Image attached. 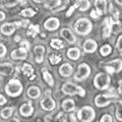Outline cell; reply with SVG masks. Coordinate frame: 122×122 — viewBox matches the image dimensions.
<instances>
[{
  "mask_svg": "<svg viewBox=\"0 0 122 122\" xmlns=\"http://www.w3.org/2000/svg\"><path fill=\"white\" fill-rule=\"evenodd\" d=\"M100 16H101V15L97 12V10H92V12H91V17H93L94 20H98V18L100 17Z\"/></svg>",
  "mask_w": 122,
  "mask_h": 122,
  "instance_id": "obj_42",
  "label": "cell"
},
{
  "mask_svg": "<svg viewBox=\"0 0 122 122\" xmlns=\"http://www.w3.org/2000/svg\"><path fill=\"white\" fill-rule=\"evenodd\" d=\"M9 122H20V120H18L17 118H12V119H11Z\"/></svg>",
  "mask_w": 122,
  "mask_h": 122,
  "instance_id": "obj_49",
  "label": "cell"
},
{
  "mask_svg": "<svg viewBox=\"0 0 122 122\" xmlns=\"http://www.w3.org/2000/svg\"><path fill=\"white\" fill-rule=\"evenodd\" d=\"M100 122H112V117L109 114H105V115L102 116Z\"/></svg>",
  "mask_w": 122,
  "mask_h": 122,
  "instance_id": "obj_39",
  "label": "cell"
},
{
  "mask_svg": "<svg viewBox=\"0 0 122 122\" xmlns=\"http://www.w3.org/2000/svg\"><path fill=\"white\" fill-rule=\"evenodd\" d=\"M20 115L24 117L32 116L34 113V107L32 106V103L29 102V103H25V104L21 105L20 108Z\"/></svg>",
  "mask_w": 122,
  "mask_h": 122,
  "instance_id": "obj_12",
  "label": "cell"
},
{
  "mask_svg": "<svg viewBox=\"0 0 122 122\" xmlns=\"http://www.w3.org/2000/svg\"><path fill=\"white\" fill-rule=\"evenodd\" d=\"M42 73H43V78H44L45 82L47 83L48 86H54V79H53V76L51 75L50 72H49L48 70H46L45 68H43V70H42Z\"/></svg>",
  "mask_w": 122,
  "mask_h": 122,
  "instance_id": "obj_25",
  "label": "cell"
},
{
  "mask_svg": "<svg viewBox=\"0 0 122 122\" xmlns=\"http://www.w3.org/2000/svg\"><path fill=\"white\" fill-rule=\"evenodd\" d=\"M116 94H105V95H98L95 98V104L98 107H105L110 104L112 98H116Z\"/></svg>",
  "mask_w": 122,
  "mask_h": 122,
  "instance_id": "obj_7",
  "label": "cell"
},
{
  "mask_svg": "<svg viewBox=\"0 0 122 122\" xmlns=\"http://www.w3.org/2000/svg\"><path fill=\"white\" fill-rule=\"evenodd\" d=\"M59 25H60V21H59L58 18H56V17L48 18L44 24L45 29L47 30H55L59 28Z\"/></svg>",
  "mask_w": 122,
  "mask_h": 122,
  "instance_id": "obj_11",
  "label": "cell"
},
{
  "mask_svg": "<svg viewBox=\"0 0 122 122\" xmlns=\"http://www.w3.org/2000/svg\"><path fill=\"white\" fill-rule=\"evenodd\" d=\"M61 60H62V57H61V55L58 54V53H52V54L49 56V61H50V63L53 64V65L59 63Z\"/></svg>",
  "mask_w": 122,
  "mask_h": 122,
  "instance_id": "obj_29",
  "label": "cell"
},
{
  "mask_svg": "<svg viewBox=\"0 0 122 122\" xmlns=\"http://www.w3.org/2000/svg\"><path fill=\"white\" fill-rule=\"evenodd\" d=\"M24 86L21 82L16 78L10 79L5 86V93L10 97H17L22 93Z\"/></svg>",
  "mask_w": 122,
  "mask_h": 122,
  "instance_id": "obj_1",
  "label": "cell"
},
{
  "mask_svg": "<svg viewBox=\"0 0 122 122\" xmlns=\"http://www.w3.org/2000/svg\"><path fill=\"white\" fill-rule=\"evenodd\" d=\"M46 93H47V97H45L41 101V107H42V109L46 110V111H52L56 107L55 101L50 97V91H47Z\"/></svg>",
  "mask_w": 122,
  "mask_h": 122,
  "instance_id": "obj_9",
  "label": "cell"
},
{
  "mask_svg": "<svg viewBox=\"0 0 122 122\" xmlns=\"http://www.w3.org/2000/svg\"><path fill=\"white\" fill-rule=\"evenodd\" d=\"M60 35L62 36L64 39H65L68 42V43H70V44H74L75 42H76V38L74 37V35L72 34L71 30L69 29H67V28H64V29L61 30Z\"/></svg>",
  "mask_w": 122,
  "mask_h": 122,
  "instance_id": "obj_14",
  "label": "cell"
},
{
  "mask_svg": "<svg viewBox=\"0 0 122 122\" xmlns=\"http://www.w3.org/2000/svg\"><path fill=\"white\" fill-rule=\"evenodd\" d=\"M6 54V47L0 43V57H4Z\"/></svg>",
  "mask_w": 122,
  "mask_h": 122,
  "instance_id": "obj_41",
  "label": "cell"
},
{
  "mask_svg": "<svg viewBox=\"0 0 122 122\" xmlns=\"http://www.w3.org/2000/svg\"><path fill=\"white\" fill-rule=\"evenodd\" d=\"M26 95H28V97L32 98V99H38L40 96H41V91L38 86H30L28 89V91H26Z\"/></svg>",
  "mask_w": 122,
  "mask_h": 122,
  "instance_id": "obj_23",
  "label": "cell"
},
{
  "mask_svg": "<svg viewBox=\"0 0 122 122\" xmlns=\"http://www.w3.org/2000/svg\"><path fill=\"white\" fill-rule=\"evenodd\" d=\"M67 57L71 60H77L79 57H81V51H79L78 48H70L67 50V53H66Z\"/></svg>",
  "mask_w": 122,
  "mask_h": 122,
  "instance_id": "obj_24",
  "label": "cell"
},
{
  "mask_svg": "<svg viewBox=\"0 0 122 122\" xmlns=\"http://www.w3.org/2000/svg\"><path fill=\"white\" fill-rule=\"evenodd\" d=\"M13 113V108L12 107H6V108L2 109L0 114H1V117L3 119H7V118H9L11 115H12Z\"/></svg>",
  "mask_w": 122,
  "mask_h": 122,
  "instance_id": "obj_28",
  "label": "cell"
},
{
  "mask_svg": "<svg viewBox=\"0 0 122 122\" xmlns=\"http://www.w3.org/2000/svg\"><path fill=\"white\" fill-rule=\"evenodd\" d=\"M4 20H5V14H4V12L0 11V21Z\"/></svg>",
  "mask_w": 122,
  "mask_h": 122,
  "instance_id": "obj_46",
  "label": "cell"
},
{
  "mask_svg": "<svg viewBox=\"0 0 122 122\" xmlns=\"http://www.w3.org/2000/svg\"><path fill=\"white\" fill-rule=\"evenodd\" d=\"M105 69H106V71L108 72V73H110V74H112V73H114V71H113V69L111 67H109V66H107V65H105Z\"/></svg>",
  "mask_w": 122,
  "mask_h": 122,
  "instance_id": "obj_45",
  "label": "cell"
},
{
  "mask_svg": "<svg viewBox=\"0 0 122 122\" xmlns=\"http://www.w3.org/2000/svg\"><path fill=\"white\" fill-rule=\"evenodd\" d=\"M50 45H51V47H52V48L57 49V50H59V49L64 48V44H63V42L61 41V40H59V39H53V40H51Z\"/></svg>",
  "mask_w": 122,
  "mask_h": 122,
  "instance_id": "obj_30",
  "label": "cell"
},
{
  "mask_svg": "<svg viewBox=\"0 0 122 122\" xmlns=\"http://www.w3.org/2000/svg\"><path fill=\"white\" fill-rule=\"evenodd\" d=\"M14 71V67L10 63H2L0 64V74L2 75H11Z\"/></svg>",
  "mask_w": 122,
  "mask_h": 122,
  "instance_id": "obj_18",
  "label": "cell"
},
{
  "mask_svg": "<svg viewBox=\"0 0 122 122\" xmlns=\"http://www.w3.org/2000/svg\"><path fill=\"white\" fill-rule=\"evenodd\" d=\"M90 74H91V67L86 63H81L79 64L77 72L74 75V79L77 81H81L83 79H86Z\"/></svg>",
  "mask_w": 122,
  "mask_h": 122,
  "instance_id": "obj_6",
  "label": "cell"
},
{
  "mask_svg": "<svg viewBox=\"0 0 122 122\" xmlns=\"http://www.w3.org/2000/svg\"><path fill=\"white\" fill-rule=\"evenodd\" d=\"M82 48H83V51H85L86 53H93V52H95L97 50L98 45L96 43V41L89 39V40H86V42H83Z\"/></svg>",
  "mask_w": 122,
  "mask_h": 122,
  "instance_id": "obj_13",
  "label": "cell"
},
{
  "mask_svg": "<svg viewBox=\"0 0 122 122\" xmlns=\"http://www.w3.org/2000/svg\"><path fill=\"white\" fill-rule=\"evenodd\" d=\"M117 4H119V5H122V0H115Z\"/></svg>",
  "mask_w": 122,
  "mask_h": 122,
  "instance_id": "obj_52",
  "label": "cell"
},
{
  "mask_svg": "<svg viewBox=\"0 0 122 122\" xmlns=\"http://www.w3.org/2000/svg\"><path fill=\"white\" fill-rule=\"evenodd\" d=\"M92 29H93V25L86 18H79L74 24V30L78 35H89L92 32Z\"/></svg>",
  "mask_w": 122,
  "mask_h": 122,
  "instance_id": "obj_2",
  "label": "cell"
},
{
  "mask_svg": "<svg viewBox=\"0 0 122 122\" xmlns=\"http://www.w3.org/2000/svg\"><path fill=\"white\" fill-rule=\"evenodd\" d=\"M55 122H67V117L64 113L60 112L58 113V115L55 118Z\"/></svg>",
  "mask_w": 122,
  "mask_h": 122,
  "instance_id": "obj_37",
  "label": "cell"
},
{
  "mask_svg": "<svg viewBox=\"0 0 122 122\" xmlns=\"http://www.w3.org/2000/svg\"><path fill=\"white\" fill-rule=\"evenodd\" d=\"M62 93L64 95H69V96H73V95H79L81 97L86 96V91L81 86H75L72 82H65L62 86Z\"/></svg>",
  "mask_w": 122,
  "mask_h": 122,
  "instance_id": "obj_3",
  "label": "cell"
},
{
  "mask_svg": "<svg viewBox=\"0 0 122 122\" xmlns=\"http://www.w3.org/2000/svg\"><path fill=\"white\" fill-rule=\"evenodd\" d=\"M116 48H117L119 51L122 52V35H121L119 38H118V40H117V42H116Z\"/></svg>",
  "mask_w": 122,
  "mask_h": 122,
  "instance_id": "obj_40",
  "label": "cell"
},
{
  "mask_svg": "<svg viewBox=\"0 0 122 122\" xmlns=\"http://www.w3.org/2000/svg\"><path fill=\"white\" fill-rule=\"evenodd\" d=\"M20 5H25L26 4V0H20Z\"/></svg>",
  "mask_w": 122,
  "mask_h": 122,
  "instance_id": "obj_50",
  "label": "cell"
},
{
  "mask_svg": "<svg viewBox=\"0 0 122 122\" xmlns=\"http://www.w3.org/2000/svg\"><path fill=\"white\" fill-rule=\"evenodd\" d=\"M20 36H16V37H15V41H16V42H18V41H20Z\"/></svg>",
  "mask_w": 122,
  "mask_h": 122,
  "instance_id": "obj_53",
  "label": "cell"
},
{
  "mask_svg": "<svg viewBox=\"0 0 122 122\" xmlns=\"http://www.w3.org/2000/svg\"><path fill=\"white\" fill-rule=\"evenodd\" d=\"M95 6H96L97 12L100 15L106 13V10H107V1L106 0H96V1H95Z\"/></svg>",
  "mask_w": 122,
  "mask_h": 122,
  "instance_id": "obj_20",
  "label": "cell"
},
{
  "mask_svg": "<svg viewBox=\"0 0 122 122\" xmlns=\"http://www.w3.org/2000/svg\"><path fill=\"white\" fill-rule=\"evenodd\" d=\"M107 66L111 67L114 72H120L122 70V60L121 59H115L111 62L107 63Z\"/></svg>",
  "mask_w": 122,
  "mask_h": 122,
  "instance_id": "obj_21",
  "label": "cell"
},
{
  "mask_svg": "<svg viewBox=\"0 0 122 122\" xmlns=\"http://www.w3.org/2000/svg\"><path fill=\"white\" fill-rule=\"evenodd\" d=\"M110 81H111V79H110V76L108 74L104 73V72H100L95 76L94 86L98 90H107L109 87Z\"/></svg>",
  "mask_w": 122,
  "mask_h": 122,
  "instance_id": "obj_4",
  "label": "cell"
},
{
  "mask_svg": "<svg viewBox=\"0 0 122 122\" xmlns=\"http://www.w3.org/2000/svg\"><path fill=\"white\" fill-rule=\"evenodd\" d=\"M5 103H6V99L4 98V96H3V95H0V106L4 105Z\"/></svg>",
  "mask_w": 122,
  "mask_h": 122,
  "instance_id": "obj_44",
  "label": "cell"
},
{
  "mask_svg": "<svg viewBox=\"0 0 122 122\" xmlns=\"http://www.w3.org/2000/svg\"><path fill=\"white\" fill-rule=\"evenodd\" d=\"M21 70H22V72H24V74L30 78V81H34V79H35L36 75L34 74V68L30 64L25 63L24 65H22Z\"/></svg>",
  "mask_w": 122,
  "mask_h": 122,
  "instance_id": "obj_19",
  "label": "cell"
},
{
  "mask_svg": "<svg viewBox=\"0 0 122 122\" xmlns=\"http://www.w3.org/2000/svg\"><path fill=\"white\" fill-rule=\"evenodd\" d=\"M20 47L21 48H24L25 50H26V51H29L30 50V43L26 40H24V41H21L20 43Z\"/></svg>",
  "mask_w": 122,
  "mask_h": 122,
  "instance_id": "obj_38",
  "label": "cell"
},
{
  "mask_svg": "<svg viewBox=\"0 0 122 122\" xmlns=\"http://www.w3.org/2000/svg\"><path fill=\"white\" fill-rule=\"evenodd\" d=\"M70 118H71V121H72V122H75V121H76V119H75V115H74V114H72V115L70 116Z\"/></svg>",
  "mask_w": 122,
  "mask_h": 122,
  "instance_id": "obj_48",
  "label": "cell"
},
{
  "mask_svg": "<svg viewBox=\"0 0 122 122\" xmlns=\"http://www.w3.org/2000/svg\"><path fill=\"white\" fill-rule=\"evenodd\" d=\"M116 118L122 121V101H116Z\"/></svg>",
  "mask_w": 122,
  "mask_h": 122,
  "instance_id": "obj_31",
  "label": "cell"
},
{
  "mask_svg": "<svg viewBox=\"0 0 122 122\" xmlns=\"http://www.w3.org/2000/svg\"><path fill=\"white\" fill-rule=\"evenodd\" d=\"M35 14H36V11L32 8H25L20 11V15H22V16H25V17H32Z\"/></svg>",
  "mask_w": 122,
  "mask_h": 122,
  "instance_id": "obj_33",
  "label": "cell"
},
{
  "mask_svg": "<svg viewBox=\"0 0 122 122\" xmlns=\"http://www.w3.org/2000/svg\"><path fill=\"white\" fill-rule=\"evenodd\" d=\"M76 8H77V6H76V4L70 6V8H69V10H68V12L66 13V16H70V15L72 14V12L74 11V9H76Z\"/></svg>",
  "mask_w": 122,
  "mask_h": 122,
  "instance_id": "obj_43",
  "label": "cell"
},
{
  "mask_svg": "<svg viewBox=\"0 0 122 122\" xmlns=\"http://www.w3.org/2000/svg\"><path fill=\"white\" fill-rule=\"evenodd\" d=\"M61 3V0H50L49 2H47L45 5L46 8H49V9H54L56 7H58Z\"/></svg>",
  "mask_w": 122,
  "mask_h": 122,
  "instance_id": "obj_32",
  "label": "cell"
},
{
  "mask_svg": "<svg viewBox=\"0 0 122 122\" xmlns=\"http://www.w3.org/2000/svg\"><path fill=\"white\" fill-rule=\"evenodd\" d=\"M68 3H69V0H61V4H62V5H59L58 7L52 9V11H53V12H59L60 10H63L64 8H65Z\"/></svg>",
  "mask_w": 122,
  "mask_h": 122,
  "instance_id": "obj_36",
  "label": "cell"
},
{
  "mask_svg": "<svg viewBox=\"0 0 122 122\" xmlns=\"http://www.w3.org/2000/svg\"><path fill=\"white\" fill-rule=\"evenodd\" d=\"M39 25H30L29 26V30L26 32V35L32 37V38H35L37 36V34L39 33Z\"/></svg>",
  "mask_w": 122,
  "mask_h": 122,
  "instance_id": "obj_27",
  "label": "cell"
},
{
  "mask_svg": "<svg viewBox=\"0 0 122 122\" xmlns=\"http://www.w3.org/2000/svg\"><path fill=\"white\" fill-rule=\"evenodd\" d=\"M41 37H42V38H45L46 35H45V34H41Z\"/></svg>",
  "mask_w": 122,
  "mask_h": 122,
  "instance_id": "obj_54",
  "label": "cell"
},
{
  "mask_svg": "<svg viewBox=\"0 0 122 122\" xmlns=\"http://www.w3.org/2000/svg\"><path fill=\"white\" fill-rule=\"evenodd\" d=\"M75 4L81 11H86L91 6L89 0H75Z\"/></svg>",
  "mask_w": 122,
  "mask_h": 122,
  "instance_id": "obj_26",
  "label": "cell"
},
{
  "mask_svg": "<svg viewBox=\"0 0 122 122\" xmlns=\"http://www.w3.org/2000/svg\"><path fill=\"white\" fill-rule=\"evenodd\" d=\"M111 51H112V48H111V46H110L109 44L104 45V46H103V47L100 49V53H101L102 56H107V55H109L110 53H111Z\"/></svg>",
  "mask_w": 122,
  "mask_h": 122,
  "instance_id": "obj_34",
  "label": "cell"
},
{
  "mask_svg": "<svg viewBox=\"0 0 122 122\" xmlns=\"http://www.w3.org/2000/svg\"><path fill=\"white\" fill-rule=\"evenodd\" d=\"M10 56L13 59H25L26 56H28V51L25 50L24 48L20 47L18 49H15V50L11 52Z\"/></svg>",
  "mask_w": 122,
  "mask_h": 122,
  "instance_id": "obj_16",
  "label": "cell"
},
{
  "mask_svg": "<svg viewBox=\"0 0 122 122\" xmlns=\"http://www.w3.org/2000/svg\"><path fill=\"white\" fill-rule=\"evenodd\" d=\"M103 25H104V29H103V37H104V38H108L110 35H111L113 26L115 25H119L120 22L119 21H115L112 17H107V18H105L104 24H103Z\"/></svg>",
  "mask_w": 122,
  "mask_h": 122,
  "instance_id": "obj_8",
  "label": "cell"
},
{
  "mask_svg": "<svg viewBox=\"0 0 122 122\" xmlns=\"http://www.w3.org/2000/svg\"><path fill=\"white\" fill-rule=\"evenodd\" d=\"M34 52H35V59L36 62L38 63H42L44 60V53H45V47L42 45H37L35 49H34Z\"/></svg>",
  "mask_w": 122,
  "mask_h": 122,
  "instance_id": "obj_15",
  "label": "cell"
},
{
  "mask_svg": "<svg viewBox=\"0 0 122 122\" xmlns=\"http://www.w3.org/2000/svg\"><path fill=\"white\" fill-rule=\"evenodd\" d=\"M45 1V0H34V2H36V3H43Z\"/></svg>",
  "mask_w": 122,
  "mask_h": 122,
  "instance_id": "obj_51",
  "label": "cell"
},
{
  "mask_svg": "<svg viewBox=\"0 0 122 122\" xmlns=\"http://www.w3.org/2000/svg\"><path fill=\"white\" fill-rule=\"evenodd\" d=\"M96 113H95L94 109L90 106H85L79 110L77 113L78 119L81 122H92L95 119Z\"/></svg>",
  "mask_w": 122,
  "mask_h": 122,
  "instance_id": "obj_5",
  "label": "cell"
},
{
  "mask_svg": "<svg viewBox=\"0 0 122 122\" xmlns=\"http://www.w3.org/2000/svg\"><path fill=\"white\" fill-rule=\"evenodd\" d=\"M21 25V22L20 21H17V22H13V24H4L3 25H1L0 28V30L3 35L5 36H10L15 32V29L16 26H20Z\"/></svg>",
  "mask_w": 122,
  "mask_h": 122,
  "instance_id": "obj_10",
  "label": "cell"
},
{
  "mask_svg": "<svg viewBox=\"0 0 122 122\" xmlns=\"http://www.w3.org/2000/svg\"><path fill=\"white\" fill-rule=\"evenodd\" d=\"M118 92H119V94L122 96V81H119V87H118Z\"/></svg>",
  "mask_w": 122,
  "mask_h": 122,
  "instance_id": "obj_47",
  "label": "cell"
},
{
  "mask_svg": "<svg viewBox=\"0 0 122 122\" xmlns=\"http://www.w3.org/2000/svg\"><path fill=\"white\" fill-rule=\"evenodd\" d=\"M72 72H73V68H72V66L69 63H64L59 68V73L61 76H63V77L70 76L72 74Z\"/></svg>",
  "mask_w": 122,
  "mask_h": 122,
  "instance_id": "obj_17",
  "label": "cell"
},
{
  "mask_svg": "<svg viewBox=\"0 0 122 122\" xmlns=\"http://www.w3.org/2000/svg\"><path fill=\"white\" fill-rule=\"evenodd\" d=\"M62 109L65 112H72L75 109L74 101L71 100V99H66V100H64L62 103Z\"/></svg>",
  "mask_w": 122,
  "mask_h": 122,
  "instance_id": "obj_22",
  "label": "cell"
},
{
  "mask_svg": "<svg viewBox=\"0 0 122 122\" xmlns=\"http://www.w3.org/2000/svg\"><path fill=\"white\" fill-rule=\"evenodd\" d=\"M2 3L6 7H11V6H15L18 3H20V0H3Z\"/></svg>",
  "mask_w": 122,
  "mask_h": 122,
  "instance_id": "obj_35",
  "label": "cell"
}]
</instances>
